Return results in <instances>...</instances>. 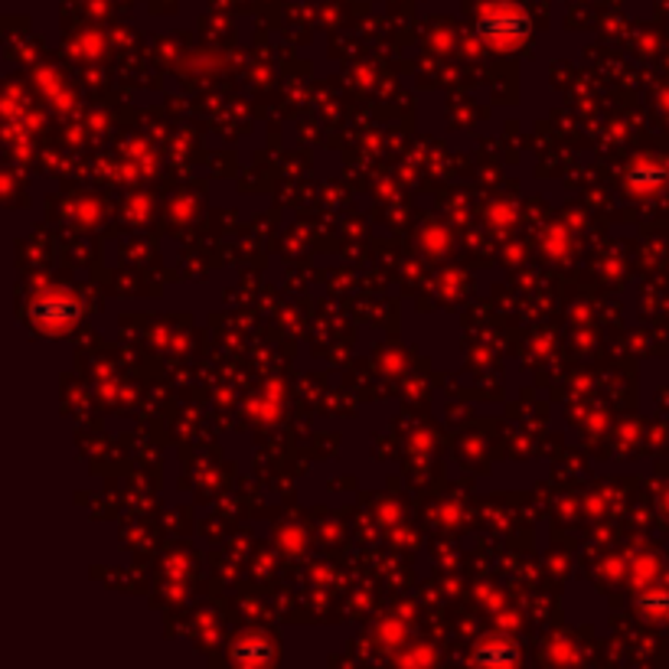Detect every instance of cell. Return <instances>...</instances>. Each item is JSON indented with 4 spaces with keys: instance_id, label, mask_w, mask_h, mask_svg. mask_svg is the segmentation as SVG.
Instances as JSON below:
<instances>
[{
    "instance_id": "cell-1",
    "label": "cell",
    "mask_w": 669,
    "mask_h": 669,
    "mask_svg": "<svg viewBox=\"0 0 669 669\" xmlns=\"http://www.w3.org/2000/svg\"><path fill=\"white\" fill-rule=\"evenodd\" d=\"M480 33L490 39V46H513L526 36L523 16H486L480 23Z\"/></svg>"
},
{
    "instance_id": "cell-2",
    "label": "cell",
    "mask_w": 669,
    "mask_h": 669,
    "mask_svg": "<svg viewBox=\"0 0 669 669\" xmlns=\"http://www.w3.org/2000/svg\"><path fill=\"white\" fill-rule=\"evenodd\" d=\"M644 608H654V611H669V598H647Z\"/></svg>"
}]
</instances>
